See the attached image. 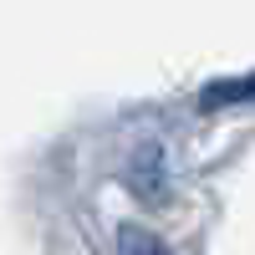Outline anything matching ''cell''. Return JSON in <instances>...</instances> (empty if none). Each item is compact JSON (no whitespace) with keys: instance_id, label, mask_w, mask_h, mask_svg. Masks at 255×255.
Here are the masks:
<instances>
[{"instance_id":"obj_2","label":"cell","mask_w":255,"mask_h":255,"mask_svg":"<svg viewBox=\"0 0 255 255\" xmlns=\"http://www.w3.org/2000/svg\"><path fill=\"white\" fill-rule=\"evenodd\" d=\"M123 255H168L148 230H123Z\"/></svg>"},{"instance_id":"obj_1","label":"cell","mask_w":255,"mask_h":255,"mask_svg":"<svg viewBox=\"0 0 255 255\" xmlns=\"http://www.w3.org/2000/svg\"><path fill=\"white\" fill-rule=\"evenodd\" d=\"M255 97V77H240V82H209L204 87V108H225V102H245Z\"/></svg>"}]
</instances>
